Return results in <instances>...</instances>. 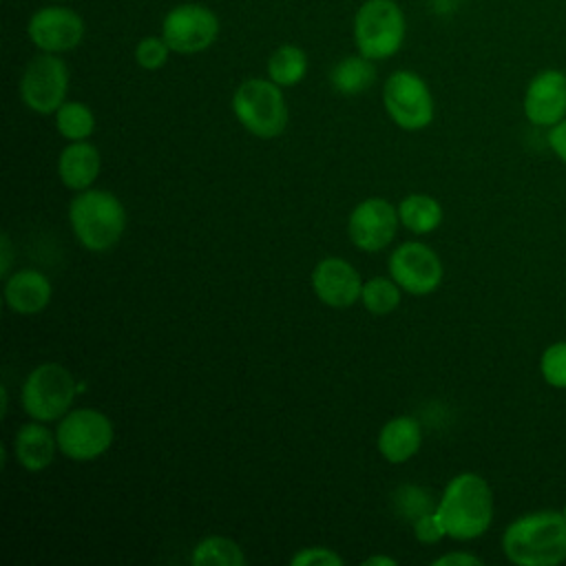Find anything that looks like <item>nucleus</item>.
Here are the masks:
<instances>
[{
	"label": "nucleus",
	"instance_id": "nucleus-1",
	"mask_svg": "<svg viewBox=\"0 0 566 566\" xmlns=\"http://www.w3.org/2000/svg\"><path fill=\"white\" fill-rule=\"evenodd\" d=\"M502 551L517 566H557L566 559V517L562 511H531L502 533Z\"/></svg>",
	"mask_w": 566,
	"mask_h": 566
},
{
	"label": "nucleus",
	"instance_id": "nucleus-2",
	"mask_svg": "<svg viewBox=\"0 0 566 566\" xmlns=\"http://www.w3.org/2000/svg\"><path fill=\"white\" fill-rule=\"evenodd\" d=\"M436 513L451 539L469 542L484 535L493 522V493L489 482L473 471L458 473L444 486Z\"/></svg>",
	"mask_w": 566,
	"mask_h": 566
},
{
	"label": "nucleus",
	"instance_id": "nucleus-3",
	"mask_svg": "<svg viewBox=\"0 0 566 566\" xmlns=\"http://www.w3.org/2000/svg\"><path fill=\"white\" fill-rule=\"evenodd\" d=\"M69 221L75 239L88 252H106L126 230V210L113 192L86 188L71 199Z\"/></svg>",
	"mask_w": 566,
	"mask_h": 566
},
{
	"label": "nucleus",
	"instance_id": "nucleus-4",
	"mask_svg": "<svg viewBox=\"0 0 566 566\" xmlns=\"http://www.w3.org/2000/svg\"><path fill=\"white\" fill-rule=\"evenodd\" d=\"M352 40L374 62L394 57L407 40V15L398 0H363L352 15Z\"/></svg>",
	"mask_w": 566,
	"mask_h": 566
},
{
	"label": "nucleus",
	"instance_id": "nucleus-5",
	"mask_svg": "<svg viewBox=\"0 0 566 566\" xmlns=\"http://www.w3.org/2000/svg\"><path fill=\"white\" fill-rule=\"evenodd\" d=\"M237 122L254 137H279L287 126V102L283 88L270 77L243 80L230 99Z\"/></svg>",
	"mask_w": 566,
	"mask_h": 566
},
{
	"label": "nucleus",
	"instance_id": "nucleus-6",
	"mask_svg": "<svg viewBox=\"0 0 566 566\" xmlns=\"http://www.w3.org/2000/svg\"><path fill=\"white\" fill-rule=\"evenodd\" d=\"M77 391V382L64 365L42 363L24 378L20 400L27 416L33 420L53 422L71 411Z\"/></svg>",
	"mask_w": 566,
	"mask_h": 566
},
{
	"label": "nucleus",
	"instance_id": "nucleus-7",
	"mask_svg": "<svg viewBox=\"0 0 566 566\" xmlns=\"http://www.w3.org/2000/svg\"><path fill=\"white\" fill-rule=\"evenodd\" d=\"M382 106L402 130H422L433 122L436 102L424 77L409 69H396L382 84Z\"/></svg>",
	"mask_w": 566,
	"mask_h": 566
},
{
	"label": "nucleus",
	"instance_id": "nucleus-8",
	"mask_svg": "<svg viewBox=\"0 0 566 566\" xmlns=\"http://www.w3.org/2000/svg\"><path fill=\"white\" fill-rule=\"evenodd\" d=\"M161 38L177 55H197L214 46L221 33L217 11L203 2L172 4L159 24Z\"/></svg>",
	"mask_w": 566,
	"mask_h": 566
},
{
	"label": "nucleus",
	"instance_id": "nucleus-9",
	"mask_svg": "<svg viewBox=\"0 0 566 566\" xmlns=\"http://www.w3.org/2000/svg\"><path fill=\"white\" fill-rule=\"evenodd\" d=\"M69 64L62 55L40 53L33 55L22 69L18 93L22 104L38 115H53L69 93Z\"/></svg>",
	"mask_w": 566,
	"mask_h": 566
},
{
	"label": "nucleus",
	"instance_id": "nucleus-10",
	"mask_svg": "<svg viewBox=\"0 0 566 566\" xmlns=\"http://www.w3.org/2000/svg\"><path fill=\"white\" fill-rule=\"evenodd\" d=\"M55 438L60 451L75 460L88 462L108 451L115 438V429L111 418L93 407L71 409L57 420Z\"/></svg>",
	"mask_w": 566,
	"mask_h": 566
},
{
	"label": "nucleus",
	"instance_id": "nucleus-11",
	"mask_svg": "<svg viewBox=\"0 0 566 566\" xmlns=\"http://www.w3.org/2000/svg\"><path fill=\"white\" fill-rule=\"evenodd\" d=\"M24 31L40 53L64 55L84 42L86 22L71 4L46 2L29 15Z\"/></svg>",
	"mask_w": 566,
	"mask_h": 566
},
{
	"label": "nucleus",
	"instance_id": "nucleus-12",
	"mask_svg": "<svg viewBox=\"0 0 566 566\" xmlns=\"http://www.w3.org/2000/svg\"><path fill=\"white\" fill-rule=\"evenodd\" d=\"M389 276L409 294L424 296L438 290L442 283L440 256L420 241H407L394 248L389 254Z\"/></svg>",
	"mask_w": 566,
	"mask_h": 566
},
{
	"label": "nucleus",
	"instance_id": "nucleus-13",
	"mask_svg": "<svg viewBox=\"0 0 566 566\" xmlns=\"http://www.w3.org/2000/svg\"><path fill=\"white\" fill-rule=\"evenodd\" d=\"M398 223V208L382 197H369L352 210L347 219V234L358 250L380 252L394 241Z\"/></svg>",
	"mask_w": 566,
	"mask_h": 566
},
{
	"label": "nucleus",
	"instance_id": "nucleus-14",
	"mask_svg": "<svg viewBox=\"0 0 566 566\" xmlns=\"http://www.w3.org/2000/svg\"><path fill=\"white\" fill-rule=\"evenodd\" d=\"M524 117L539 128H551L566 117V73L562 69L537 71L522 97Z\"/></svg>",
	"mask_w": 566,
	"mask_h": 566
},
{
	"label": "nucleus",
	"instance_id": "nucleus-15",
	"mask_svg": "<svg viewBox=\"0 0 566 566\" xmlns=\"http://www.w3.org/2000/svg\"><path fill=\"white\" fill-rule=\"evenodd\" d=\"M363 283L358 270L340 256H327L312 270V290L327 307L343 310L360 301Z\"/></svg>",
	"mask_w": 566,
	"mask_h": 566
},
{
	"label": "nucleus",
	"instance_id": "nucleus-16",
	"mask_svg": "<svg viewBox=\"0 0 566 566\" xmlns=\"http://www.w3.org/2000/svg\"><path fill=\"white\" fill-rule=\"evenodd\" d=\"M53 296L46 274L33 268L18 270L4 279V303L15 314H38Z\"/></svg>",
	"mask_w": 566,
	"mask_h": 566
},
{
	"label": "nucleus",
	"instance_id": "nucleus-17",
	"mask_svg": "<svg viewBox=\"0 0 566 566\" xmlns=\"http://www.w3.org/2000/svg\"><path fill=\"white\" fill-rule=\"evenodd\" d=\"M57 449L55 433L42 420L31 418V422L20 424L13 436V455L27 471H42L51 467Z\"/></svg>",
	"mask_w": 566,
	"mask_h": 566
},
{
	"label": "nucleus",
	"instance_id": "nucleus-18",
	"mask_svg": "<svg viewBox=\"0 0 566 566\" xmlns=\"http://www.w3.org/2000/svg\"><path fill=\"white\" fill-rule=\"evenodd\" d=\"M99 168H102L99 150L86 139L69 142L57 157V175L62 184L75 192L91 188L99 175Z\"/></svg>",
	"mask_w": 566,
	"mask_h": 566
},
{
	"label": "nucleus",
	"instance_id": "nucleus-19",
	"mask_svg": "<svg viewBox=\"0 0 566 566\" xmlns=\"http://www.w3.org/2000/svg\"><path fill=\"white\" fill-rule=\"evenodd\" d=\"M376 444L387 462L402 464L418 453L422 444V427L413 416H396L382 424Z\"/></svg>",
	"mask_w": 566,
	"mask_h": 566
},
{
	"label": "nucleus",
	"instance_id": "nucleus-20",
	"mask_svg": "<svg viewBox=\"0 0 566 566\" xmlns=\"http://www.w3.org/2000/svg\"><path fill=\"white\" fill-rule=\"evenodd\" d=\"M376 82V62L363 53H352L340 57L329 69V84L336 93L345 97L363 95Z\"/></svg>",
	"mask_w": 566,
	"mask_h": 566
},
{
	"label": "nucleus",
	"instance_id": "nucleus-21",
	"mask_svg": "<svg viewBox=\"0 0 566 566\" xmlns=\"http://www.w3.org/2000/svg\"><path fill=\"white\" fill-rule=\"evenodd\" d=\"M310 71V60L305 49L294 42H283L268 55L265 75L281 88H292L305 80Z\"/></svg>",
	"mask_w": 566,
	"mask_h": 566
},
{
	"label": "nucleus",
	"instance_id": "nucleus-22",
	"mask_svg": "<svg viewBox=\"0 0 566 566\" xmlns=\"http://www.w3.org/2000/svg\"><path fill=\"white\" fill-rule=\"evenodd\" d=\"M400 223L413 234H429L442 223V206L431 195L413 192L398 203Z\"/></svg>",
	"mask_w": 566,
	"mask_h": 566
},
{
	"label": "nucleus",
	"instance_id": "nucleus-23",
	"mask_svg": "<svg viewBox=\"0 0 566 566\" xmlns=\"http://www.w3.org/2000/svg\"><path fill=\"white\" fill-rule=\"evenodd\" d=\"M190 562L195 566H243V548L223 535H208L199 539L192 548Z\"/></svg>",
	"mask_w": 566,
	"mask_h": 566
},
{
	"label": "nucleus",
	"instance_id": "nucleus-24",
	"mask_svg": "<svg viewBox=\"0 0 566 566\" xmlns=\"http://www.w3.org/2000/svg\"><path fill=\"white\" fill-rule=\"evenodd\" d=\"M55 128L69 142L88 139L95 130V115L88 104L80 99H66L55 113Z\"/></svg>",
	"mask_w": 566,
	"mask_h": 566
},
{
	"label": "nucleus",
	"instance_id": "nucleus-25",
	"mask_svg": "<svg viewBox=\"0 0 566 566\" xmlns=\"http://www.w3.org/2000/svg\"><path fill=\"white\" fill-rule=\"evenodd\" d=\"M400 285L391 276H371L363 283L360 303L367 312L382 316L400 305Z\"/></svg>",
	"mask_w": 566,
	"mask_h": 566
},
{
	"label": "nucleus",
	"instance_id": "nucleus-26",
	"mask_svg": "<svg viewBox=\"0 0 566 566\" xmlns=\"http://www.w3.org/2000/svg\"><path fill=\"white\" fill-rule=\"evenodd\" d=\"M394 511L400 520H407V522H416L420 515L424 513H431L436 511L438 502H433L431 493L422 486H416V484H402L394 491Z\"/></svg>",
	"mask_w": 566,
	"mask_h": 566
},
{
	"label": "nucleus",
	"instance_id": "nucleus-27",
	"mask_svg": "<svg viewBox=\"0 0 566 566\" xmlns=\"http://www.w3.org/2000/svg\"><path fill=\"white\" fill-rule=\"evenodd\" d=\"M170 55H172V51H170L168 42L161 38V33L139 38L135 49H133V60L144 71H159V69H164L168 64Z\"/></svg>",
	"mask_w": 566,
	"mask_h": 566
},
{
	"label": "nucleus",
	"instance_id": "nucleus-28",
	"mask_svg": "<svg viewBox=\"0 0 566 566\" xmlns=\"http://www.w3.org/2000/svg\"><path fill=\"white\" fill-rule=\"evenodd\" d=\"M539 374L551 387L566 389V340H557L544 349Z\"/></svg>",
	"mask_w": 566,
	"mask_h": 566
},
{
	"label": "nucleus",
	"instance_id": "nucleus-29",
	"mask_svg": "<svg viewBox=\"0 0 566 566\" xmlns=\"http://www.w3.org/2000/svg\"><path fill=\"white\" fill-rule=\"evenodd\" d=\"M292 566H343L345 559L327 546H307L292 555Z\"/></svg>",
	"mask_w": 566,
	"mask_h": 566
},
{
	"label": "nucleus",
	"instance_id": "nucleus-30",
	"mask_svg": "<svg viewBox=\"0 0 566 566\" xmlns=\"http://www.w3.org/2000/svg\"><path fill=\"white\" fill-rule=\"evenodd\" d=\"M413 535L420 544H436L440 542L442 537H447V531L438 517L436 511L431 513H424L420 515L416 522H413Z\"/></svg>",
	"mask_w": 566,
	"mask_h": 566
},
{
	"label": "nucleus",
	"instance_id": "nucleus-31",
	"mask_svg": "<svg viewBox=\"0 0 566 566\" xmlns=\"http://www.w3.org/2000/svg\"><path fill=\"white\" fill-rule=\"evenodd\" d=\"M548 146L551 150L566 164V117L548 128Z\"/></svg>",
	"mask_w": 566,
	"mask_h": 566
},
{
	"label": "nucleus",
	"instance_id": "nucleus-32",
	"mask_svg": "<svg viewBox=\"0 0 566 566\" xmlns=\"http://www.w3.org/2000/svg\"><path fill=\"white\" fill-rule=\"evenodd\" d=\"M433 566H480L482 559L478 555H471V553H460V551H453V553H447V555H440L431 562Z\"/></svg>",
	"mask_w": 566,
	"mask_h": 566
},
{
	"label": "nucleus",
	"instance_id": "nucleus-33",
	"mask_svg": "<svg viewBox=\"0 0 566 566\" xmlns=\"http://www.w3.org/2000/svg\"><path fill=\"white\" fill-rule=\"evenodd\" d=\"M11 265H13V243L9 239L7 232H2L0 237V276L7 279L11 274Z\"/></svg>",
	"mask_w": 566,
	"mask_h": 566
},
{
	"label": "nucleus",
	"instance_id": "nucleus-34",
	"mask_svg": "<svg viewBox=\"0 0 566 566\" xmlns=\"http://www.w3.org/2000/svg\"><path fill=\"white\" fill-rule=\"evenodd\" d=\"M458 0H429V7L433 13H451L455 9Z\"/></svg>",
	"mask_w": 566,
	"mask_h": 566
},
{
	"label": "nucleus",
	"instance_id": "nucleus-35",
	"mask_svg": "<svg viewBox=\"0 0 566 566\" xmlns=\"http://www.w3.org/2000/svg\"><path fill=\"white\" fill-rule=\"evenodd\" d=\"M363 564H365V566H396L398 559H394V557H389V555H371V557H367Z\"/></svg>",
	"mask_w": 566,
	"mask_h": 566
},
{
	"label": "nucleus",
	"instance_id": "nucleus-36",
	"mask_svg": "<svg viewBox=\"0 0 566 566\" xmlns=\"http://www.w3.org/2000/svg\"><path fill=\"white\" fill-rule=\"evenodd\" d=\"M0 396H2V407H0V416L4 418V416H7V409H9V391H7V387H0Z\"/></svg>",
	"mask_w": 566,
	"mask_h": 566
},
{
	"label": "nucleus",
	"instance_id": "nucleus-37",
	"mask_svg": "<svg viewBox=\"0 0 566 566\" xmlns=\"http://www.w3.org/2000/svg\"><path fill=\"white\" fill-rule=\"evenodd\" d=\"M49 2H60V4H73V2H77V0H49Z\"/></svg>",
	"mask_w": 566,
	"mask_h": 566
},
{
	"label": "nucleus",
	"instance_id": "nucleus-38",
	"mask_svg": "<svg viewBox=\"0 0 566 566\" xmlns=\"http://www.w3.org/2000/svg\"><path fill=\"white\" fill-rule=\"evenodd\" d=\"M562 513H564V517H566V506H564V511H562Z\"/></svg>",
	"mask_w": 566,
	"mask_h": 566
},
{
	"label": "nucleus",
	"instance_id": "nucleus-39",
	"mask_svg": "<svg viewBox=\"0 0 566 566\" xmlns=\"http://www.w3.org/2000/svg\"><path fill=\"white\" fill-rule=\"evenodd\" d=\"M2 2H4V0H2Z\"/></svg>",
	"mask_w": 566,
	"mask_h": 566
}]
</instances>
